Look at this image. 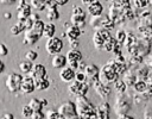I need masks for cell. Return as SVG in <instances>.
<instances>
[{
  "label": "cell",
  "mask_w": 152,
  "mask_h": 119,
  "mask_svg": "<svg viewBox=\"0 0 152 119\" xmlns=\"http://www.w3.org/2000/svg\"><path fill=\"white\" fill-rule=\"evenodd\" d=\"M77 114L84 119H96V106L84 95L77 96L76 99Z\"/></svg>",
  "instance_id": "cell-1"
},
{
  "label": "cell",
  "mask_w": 152,
  "mask_h": 119,
  "mask_svg": "<svg viewBox=\"0 0 152 119\" xmlns=\"http://www.w3.org/2000/svg\"><path fill=\"white\" fill-rule=\"evenodd\" d=\"M131 99L126 93L124 94H118L116 93V98H115V104H114V112L116 113V115H124V114H128V112L131 111L132 107V102Z\"/></svg>",
  "instance_id": "cell-2"
},
{
  "label": "cell",
  "mask_w": 152,
  "mask_h": 119,
  "mask_svg": "<svg viewBox=\"0 0 152 119\" xmlns=\"http://www.w3.org/2000/svg\"><path fill=\"white\" fill-rule=\"evenodd\" d=\"M119 76L120 75L115 71V69L113 68V65L109 62H107L106 64H103L100 68V76H99V79L104 84H112V83H114L119 79Z\"/></svg>",
  "instance_id": "cell-3"
},
{
  "label": "cell",
  "mask_w": 152,
  "mask_h": 119,
  "mask_svg": "<svg viewBox=\"0 0 152 119\" xmlns=\"http://www.w3.org/2000/svg\"><path fill=\"white\" fill-rule=\"evenodd\" d=\"M90 26L94 30H99V29H106L108 31H112L115 26V23L107 15H99V17H91L90 21H89Z\"/></svg>",
  "instance_id": "cell-4"
},
{
  "label": "cell",
  "mask_w": 152,
  "mask_h": 119,
  "mask_svg": "<svg viewBox=\"0 0 152 119\" xmlns=\"http://www.w3.org/2000/svg\"><path fill=\"white\" fill-rule=\"evenodd\" d=\"M86 17L87 13L81 6H72L71 17H70V23L72 25H76L80 29H82L83 26H86Z\"/></svg>",
  "instance_id": "cell-5"
},
{
  "label": "cell",
  "mask_w": 152,
  "mask_h": 119,
  "mask_svg": "<svg viewBox=\"0 0 152 119\" xmlns=\"http://www.w3.org/2000/svg\"><path fill=\"white\" fill-rule=\"evenodd\" d=\"M112 35H110V31L106 30V29H99V30H95L94 35H93V44L95 46L96 50H103V44L104 42L110 38Z\"/></svg>",
  "instance_id": "cell-6"
},
{
  "label": "cell",
  "mask_w": 152,
  "mask_h": 119,
  "mask_svg": "<svg viewBox=\"0 0 152 119\" xmlns=\"http://www.w3.org/2000/svg\"><path fill=\"white\" fill-rule=\"evenodd\" d=\"M23 77H24V76L17 74V73H11V74H8L7 77H6V81H5L6 88H7L11 93L20 92V86H21Z\"/></svg>",
  "instance_id": "cell-7"
},
{
  "label": "cell",
  "mask_w": 152,
  "mask_h": 119,
  "mask_svg": "<svg viewBox=\"0 0 152 119\" xmlns=\"http://www.w3.org/2000/svg\"><path fill=\"white\" fill-rule=\"evenodd\" d=\"M89 83L88 82H78L76 80H74L69 87H68V90L70 94L75 95V96H84L87 95L88 93V89H89Z\"/></svg>",
  "instance_id": "cell-8"
},
{
  "label": "cell",
  "mask_w": 152,
  "mask_h": 119,
  "mask_svg": "<svg viewBox=\"0 0 152 119\" xmlns=\"http://www.w3.org/2000/svg\"><path fill=\"white\" fill-rule=\"evenodd\" d=\"M63 49V40L58 37H52V38H49L46 39V43H45V50L49 55H57V54H61Z\"/></svg>",
  "instance_id": "cell-9"
},
{
  "label": "cell",
  "mask_w": 152,
  "mask_h": 119,
  "mask_svg": "<svg viewBox=\"0 0 152 119\" xmlns=\"http://www.w3.org/2000/svg\"><path fill=\"white\" fill-rule=\"evenodd\" d=\"M57 111H58L63 117H65L66 119H69V118H71V117H74V115L77 114L76 102H74V101H65V102H63V104L58 107Z\"/></svg>",
  "instance_id": "cell-10"
},
{
  "label": "cell",
  "mask_w": 152,
  "mask_h": 119,
  "mask_svg": "<svg viewBox=\"0 0 152 119\" xmlns=\"http://www.w3.org/2000/svg\"><path fill=\"white\" fill-rule=\"evenodd\" d=\"M91 86L94 87L96 94H97L100 98H102L103 100L107 99V98L110 95V93H112V88H110V86H109V84H104V83H102V82L100 81V79H99V80H95V81L91 83Z\"/></svg>",
  "instance_id": "cell-11"
},
{
  "label": "cell",
  "mask_w": 152,
  "mask_h": 119,
  "mask_svg": "<svg viewBox=\"0 0 152 119\" xmlns=\"http://www.w3.org/2000/svg\"><path fill=\"white\" fill-rule=\"evenodd\" d=\"M83 73L86 74L87 76V80H88V83L91 86V83L95 81V80H99V76H100V68L94 64V63H90V64H87Z\"/></svg>",
  "instance_id": "cell-12"
},
{
  "label": "cell",
  "mask_w": 152,
  "mask_h": 119,
  "mask_svg": "<svg viewBox=\"0 0 152 119\" xmlns=\"http://www.w3.org/2000/svg\"><path fill=\"white\" fill-rule=\"evenodd\" d=\"M34 89H36L34 79L27 74L26 76H24V77H23L21 86H20V92H21L23 94H31Z\"/></svg>",
  "instance_id": "cell-13"
},
{
  "label": "cell",
  "mask_w": 152,
  "mask_h": 119,
  "mask_svg": "<svg viewBox=\"0 0 152 119\" xmlns=\"http://www.w3.org/2000/svg\"><path fill=\"white\" fill-rule=\"evenodd\" d=\"M110 106L107 101H102L96 106V119H109Z\"/></svg>",
  "instance_id": "cell-14"
},
{
  "label": "cell",
  "mask_w": 152,
  "mask_h": 119,
  "mask_svg": "<svg viewBox=\"0 0 152 119\" xmlns=\"http://www.w3.org/2000/svg\"><path fill=\"white\" fill-rule=\"evenodd\" d=\"M138 49H139V56H142L144 58L150 55V51H151V42L142 38V37H139L138 38Z\"/></svg>",
  "instance_id": "cell-15"
},
{
  "label": "cell",
  "mask_w": 152,
  "mask_h": 119,
  "mask_svg": "<svg viewBox=\"0 0 152 119\" xmlns=\"http://www.w3.org/2000/svg\"><path fill=\"white\" fill-rule=\"evenodd\" d=\"M75 76H76V70L70 68L69 65L62 68L59 71V79L63 82H72L75 80Z\"/></svg>",
  "instance_id": "cell-16"
},
{
  "label": "cell",
  "mask_w": 152,
  "mask_h": 119,
  "mask_svg": "<svg viewBox=\"0 0 152 119\" xmlns=\"http://www.w3.org/2000/svg\"><path fill=\"white\" fill-rule=\"evenodd\" d=\"M65 36H66V38H68V40L69 42H71V40H76V39H78V37L81 36V33H82V31H81V29L78 27V26H76V25H72L71 23L66 26V30H65Z\"/></svg>",
  "instance_id": "cell-17"
},
{
  "label": "cell",
  "mask_w": 152,
  "mask_h": 119,
  "mask_svg": "<svg viewBox=\"0 0 152 119\" xmlns=\"http://www.w3.org/2000/svg\"><path fill=\"white\" fill-rule=\"evenodd\" d=\"M28 75L32 76L34 80H36V79H43V77H46L48 71H46V68H45L43 64H40V63H36V64H33L32 70L30 71Z\"/></svg>",
  "instance_id": "cell-18"
},
{
  "label": "cell",
  "mask_w": 152,
  "mask_h": 119,
  "mask_svg": "<svg viewBox=\"0 0 152 119\" xmlns=\"http://www.w3.org/2000/svg\"><path fill=\"white\" fill-rule=\"evenodd\" d=\"M87 12L91 15V17H99L103 14V5L100 1L93 2L90 5L87 6Z\"/></svg>",
  "instance_id": "cell-19"
},
{
  "label": "cell",
  "mask_w": 152,
  "mask_h": 119,
  "mask_svg": "<svg viewBox=\"0 0 152 119\" xmlns=\"http://www.w3.org/2000/svg\"><path fill=\"white\" fill-rule=\"evenodd\" d=\"M40 35H38L37 32H34L32 29H28V30H26L25 31V33H24V44H30V45H32V44H36L39 39H40Z\"/></svg>",
  "instance_id": "cell-20"
},
{
  "label": "cell",
  "mask_w": 152,
  "mask_h": 119,
  "mask_svg": "<svg viewBox=\"0 0 152 119\" xmlns=\"http://www.w3.org/2000/svg\"><path fill=\"white\" fill-rule=\"evenodd\" d=\"M51 64H52V67L56 68V69H62V68L66 67V64H68L66 56H64V55H62V54H57V55L52 56Z\"/></svg>",
  "instance_id": "cell-21"
},
{
  "label": "cell",
  "mask_w": 152,
  "mask_h": 119,
  "mask_svg": "<svg viewBox=\"0 0 152 119\" xmlns=\"http://www.w3.org/2000/svg\"><path fill=\"white\" fill-rule=\"evenodd\" d=\"M46 18L50 20V21H53V20H56V19H58L59 18V13H58V11H57V5L51 0L50 2H49V5H48V7H46Z\"/></svg>",
  "instance_id": "cell-22"
},
{
  "label": "cell",
  "mask_w": 152,
  "mask_h": 119,
  "mask_svg": "<svg viewBox=\"0 0 152 119\" xmlns=\"http://www.w3.org/2000/svg\"><path fill=\"white\" fill-rule=\"evenodd\" d=\"M112 65H113V68L115 69V71L119 74V75H124L127 70H128V64H127V62H120V61H118V60H115V58H113V60H110V61H108Z\"/></svg>",
  "instance_id": "cell-23"
},
{
  "label": "cell",
  "mask_w": 152,
  "mask_h": 119,
  "mask_svg": "<svg viewBox=\"0 0 152 119\" xmlns=\"http://www.w3.org/2000/svg\"><path fill=\"white\" fill-rule=\"evenodd\" d=\"M122 80L126 82L127 87H133V86H134V83L138 81V77H137L135 70H134V69H128V70L122 75Z\"/></svg>",
  "instance_id": "cell-24"
},
{
  "label": "cell",
  "mask_w": 152,
  "mask_h": 119,
  "mask_svg": "<svg viewBox=\"0 0 152 119\" xmlns=\"http://www.w3.org/2000/svg\"><path fill=\"white\" fill-rule=\"evenodd\" d=\"M82 52L78 50V49H71L68 51L66 54V60H68V65L71 64V63H76V62H80L82 61Z\"/></svg>",
  "instance_id": "cell-25"
},
{
  "label": "cell",
  "mask_w": 152,
  "mask_h": 119,
  "mask_svg": "<svg viewBox=\"0 0 152 119\" xmlns=\"http://www.w3.org/2000/svg\"><path fill=\"white\" fill-rule=\"evenodd\" d=\"M144 63V57L139 56V55H134V56H129V58L127 60V64H128V69H137L138 67H140Z\"/></svg>",
  "instance_id": "cell-26"
},
{
  "label": "cell",
  "mask_w": 152,
  "mask_h": 119,
  "mask_svg": "<svg viewBox=\"0 0 152 119\" xmlns=\"http://www.w3.org/2000/svg\"><path fill=\"white\" fill-rule=\"evenodd\" d=\"M119 46H122V45L118 43V40H116L115 37H110V38H108V39L104 42V44H103V50L107 51V52H114V50H115L116 48H119Z\"/></svg>",
  "instance_id": "cell-27"
},
{
  "label": "cell",
  "mask_w": 152,
  "mask_h": 119,
  "mask_svg": "<svg viewBox=\"0 0 152 119\" xmlns=\"http://www.w3.org/2000/svg\"><path fill=\"white\" fill-rule=\"evenodd\" d=\"M151 70L142 63L140 67H138L137 69H135V74H137V77H138V80H147L148 79V76L151 75Z\"/></svg>",
  "instance_id": "cell-28"
},
{
  "label": "cell",
  "mask_w": 152,
  "mask_h": 119,
  "mask_svg": "<svg viewBox=\"0 0 152 119\" xmlns=\"http://www.w3.org/2000/svg\"><path fill=\"white\" fill-rule=\"evenodd\" d=\"M55 32H56V26L53 23H45L44 26V31H43V37H45L46 39L55 37Z\"/></svg>",
  "instance_id": "cell-29"
},
{
  "label": "cell",
  "mask_w": 152,
  "mask_h": 119,
  "mask_svg": "<svg viewBox=\"0 0 152 119\" xmlns=\"http://www.w3.org/2000/svg\"><path fill=\"white\" fill-rule=\"evenodd\" d=\"M50 1H51V0H31L30 2H31V6H32L36 11L42 12V11L46 10V7H48V5H49Z\"/></svg>",
  "instance_id": "cell-30"
},
{
  "label": "cell",
  "mask_w": 152,
  "mask_h": 119,
  "mask_svg": "<svg viewBox=\"0 0 152 119\" xmlns=\"http://www.w3.org/2000/svg\"><path fill=\"white\" fill-rule=\"evenodd\" d=\"M31 14H32V12H31V6H28V5H26V6H24V7H21V8L18 10V19H19L20 21L26 20Z\"/></svg>",
  "instance_id": "cell-31"
},
{
  "label": "cell",
  "mask_w": 152,
  "mask_h": 119,
  "mask_svg": "<svg viewBox=\"0 0 152 119\" xmlns=\"http://www.w3.org/2000/svg\"><path fill=\"white\" fill-rule=\"evenodd\" d=\"M132 88H133V92L134 93L142 94V93H145L147 90V82L145 80H138Z\"/></svg>",
  "instance_id": "cell-32"
},
{
  "label": "cell",
  "mask_w": 152,
  "mask_h": 119,
  "mask_svg": "<svg viewBox=\"0 0 152 119\" xmlns=\"http://www.w3.org/2000/svg\"><path fill=\"white\" fill-rule=\"evenodd\" d=\"M46 104L45 100H39L37 98H33L28 101V106L33 109V111H42V108L44 107V105Z\"/></svg>",
  "instance_id": "cell-33"
},
{
  "label": "cell",
  "mask_w": 152,
  "mask_h": 119,
  "mask_svg": "<svg viewBox=\"0 0 152 119\" xmlns=\"http://www.w3.org/2000/svg\"><path fill=\"white\" fill-rule=\"evenodd\" d=\"M114 88H115V92L118 93V94H124V93H126V90H127V84H126V82L122 80V79H118L114 83Z\"/></svg>",
  "instance_id": "cell-34"
},
{
  "label": "cell",
  "mask_w": 152,
  "mask_h": 119,
  "mask_svg": "<svg viewBox=\"0 0 152 119\" xmlns=\"http://www.w3.org/2000/svg\"><path fill=\"white\" fill-rule=\"evenodd\" d=\"M32 62L28 61V60H23L20 63H19V69L23 74H30V71L32 70Z\"/></svg>",
  "instance_id": "cell-35"
},
{
  "label": "cell",
  "mask_w": 152,
  "mask_h": 119,
  "mask_svg": "<svg viewBox=\"0 0 152 119\" xmlns=\"http://www.w3.org/2000/svg\"><path fill=\"white\" fill-rule=\"evenodd\" d=\"M34 84H36V89H38V90H44V89L49 88V86H50V81H49L46 77H43V79H36V80H34Z\"/></svg>",
  "instance_id": "cell-36"
},
{
  "label": "cell",
  "mask_w": 152,
  "mask_h": 119,
  "mask_svg": "<svg viewBox=\"0 0 152 119\" xmlns=\"http://www.w3.org/2000/svg\"><path fill=\"white\" fill-rule=\"evenodd\" d=\"M23 31H26V27H25V24H24V21H18V23H15L12 27H11V33L13 35V36H17V35H19V33H21Z\"/></svg>",
  "instance_id": "cell-37"
},
{
  "label": "cell",
  "mask_w": 152,
  "mask_h": 119,
  "mask_svg": "<svg viewBox=\"0 0 152 119\" xmlns=\"http://www.w3.org/2000/svg\"><path fill=\"white\" fill-rule=\"evenodd\" d=\"M137 39H138V37H137L133 32H128V33H127V38H126V40H125V43H124V46H125L126 49H128L131 45H133V44L137 42Z\"/></svg>",
  "instance_id": "cell-38"
},
{
  "label": "cell",
  "mask_w": 152,
  "mask_h": 119,
  "mask_svg": "<svg viewBox=\"0 0 152 119\" xmlns=\"http://www.w3.org/2000/svg\"><path fill=\"white\" fill-rule=\"evenodd\" d=\"M112 5L118 7V8H126L131 7V1L129 0H110Z\"/></svg>",
  "instance_id": "cell-39"
},
{
  "label": "cell",
  "mask_w": 152,
  "mask_h": 119,
  "mask_svg": "<svg viewBox=\"0 0 152 119\" xmlns=\"http://www.w3.org/2000/svg\"><path fill=\"white\" fill-rule=\"evenodd\" d=\"M115 38H116L118 43L124 46V43H125V40L127 38V32L125 30H118L116 31V35H115Z\"/></svg>",
  "instance_id": "cell-40"
},
{
  "label": "cell",
  "mask_w": 152,
  "mask_h": 119,
  "mask_svg": "<svg viewBox=\"0 0 152 119\" xmlns=\"http://www.w3.org/2000/svg\"><path fill=\"white\" fill-rule=\"evenodd\" d=\"M46 119H66V118L63 117L58 111L50 109V111L46 113Z\"/></svg>",
  "instance_id": "cell-41"
},
{
  "label": "cell",
  "mask_w": 152,
  "mask_h": 119,
  "mask_svg": "<svg viewBox=\"0 0 152 119\" xmlns=\"http://www.w3.org/2000/svg\"><path fill=\"white\" fill-rule=\"evenodd\" d=\"M133 6L139 10L146 8L147 6H150V0H133Z\"/></svg>",
  "instance_id": "cell-42"
},
{
  "label": "cell",
  "mask_w": 152,
  "mask_h": 119,
  "mask_svg": "<svg viewBox=\"0 0 152 119\" xmlns=\"http://www.w3.org/2000/svg\"><path fill=\"white\" fill-rule=\"evenodd\" d=\"M38 58V52L34 51V50H28L26 54H25V60H28L31 61L32 63Z\"/></svg>",
  "instance_id": "cell-43"
},
{
  "label": "cell",
  "mask_w": 152,
  "mask_h": 119,
  "mask_svg": "<svg viewBox=\"0 0 152 119\" xmlns=\"http://www.w3.org/2000/svg\"><path fill=\"white\" fill-rule=\"evenodd\" d=\"M32 113H33V109L28 106V104L25 105V106L23 107V109H21V115H23L24 118H31V117H32Z\"/></svg>",
  "instance_id": "cell-44"
},
{
  "label": "cell",
  "mask_w": 152,
  "mask_h": 119,
  "mask_svg": "<svg viewBox=\"0 0 152 119\" xmlns=\"http://www.w3.org/2000/svg\"><path fill=\"white\" fill-rule=\"evenodd\" d=\"M142 119H152V107L151 106H145L144 113H142Z\"/></svg>",
  "instance_id": "cell-45"
},
{
  "label": "cell",
  "mask_w": 152,
  "mask_h": 119,
  "mask_svg": "<svg viewBox=\"0 0 152 119\" xmlns=\"http://www.w3.org/2000/svg\"><path fill=\"white\" fill-rule=\"evenodd\" d=\"M75 80L78 81V82H88L87 80V76L83 71H76V76H75Z\"/></svg>",
  "instance_id": "cell-46"
},
{
  "label": "cell",
  "mask_w": 152,
  "mask_h": 119,
  "mask_svg": "<svg viewBox=\"0 0 152 119\" xmlns=\"http://www.w3.org/2000/svg\"><path fill=\"white\" fill-rule=\"evenodd\" d=\"M144 64L152 71V54H150V55H147L145 58H144Z\"/></svg>",
  "instance_id": "cell-47"
},
{
  "label": "cell",
  "mask_w": 152,
  "mask_h": 119,
  "mask_svg": "<svg viewBox=\"0 0 152 119\" xmlns=\"http://www.w3.org/2000/svg\"><path fill=\"white\" fill-rule=\"evenodd\" d=\"M44 118V113L42 111H33L32 117L30 119H43Z\"/></svg>",
  "instance_id": "cell-48"
},
{
  "label": "cell",
  "mask_w": 152,
  "mask_h": 119,
  "mask_svg": "<svg viewBox=\"0 0 152 119\" xmlns=\"http://www.w3.org/2000/svg\"><path fill=\"white\" fill-rule=\"evenodd\" d=\"M8 54V49H7V46L5 45V44H0V56H6Z\"/></svg>",
  "instance_id": "cell-49"
},
{
  "label": "cell",
  "mask_w": 152,
  "mask_h": 119,
  "mask_svg": "<svg viewBox=\"0 0 152 119\" xmlns=\"http://www.w3.org/2000/svg\"><path fill=\"white\" fill-rule=\"evenodd\" d=\"M57 6H63V5H65L69 0H52Z\"/></svg>",
  "instance_id": "cell-50"
},
{
  "label": "cell",
  "mask_w": 152,
  "mask_h": 119,
  "mask_svg": "<svg viewBox=\"0 0 152 119\" xmlns=\"http://www.w3.org/2000/svg\"><path fill=\"white\" fill-rule=\"evenodd\" d=\"M0 119H14V117L12 113H5Z\"/></svg>",
  "instance_id": "cell-51"
},
{
  "label": "cell",
  "mask_w": 152,
  "mask_h": 119,
  "mask_svg": "<svg viewBox=\"0 0 152 119\" xmlns=\"http://www.w3.org/2000/svg\"><path fill=\"white\" fill-rule=\"evenodd\" d=\"M17 0H0V2L1 4H4V5H12V4H14Z\"/></svg>",
  "instance_id": "cell-52"
},
{
  "label": "cell",
  "mask_w": 152,
  "mask_h": 119,
  "mask_svg": "<svg viewBox=\"0 0 152 119\" xmlns=\"http://www.w3.org/2000/svg\"><path fill=\"white\" fill-rule=\"evenodd\" d=\"M69 43H70V45H71V49H77V46H78L77 39H76V40H71V42H69Z\"/></svg>",
  "instance_id": "cell-53"
},
{
  "label": "cell",
  "mask_w": 152,
  "mask_h": 119,
  "mask_svg": "<svg viewBox=\"0 0 152 119\" xmlns=\"http://www.w3.org/2000/svg\"><path fill=\"white\" fill-rule=\"evenodd\" d=\"M96 1H99V0H81V2L83 4V5H90V4H93V2H96Z\"/></svg>",
  "instance_id": "cell-54"
},
{
  "label": "cell",
  "mask_w": 152,
  "mask_h": 119,
  "mask_svg": "<svg viewBox=\"0 0 152 119\" xmlns=\"http://www.w3.org/2000/svg\"><path fill=\"white\" fill-rule=\"evenodd\" d=\"M118 119H134L132 115H128V114H124V115H119Z\"/></svg>",
  "instance_id": "cell-55"
},
{
  "label": "cell",
  "mask_w": 152,
  "mask_h": 119,
  "mask_svg": "<svg viewBox=\"0 0 152 119\" xmlns=\"http://www.w3.org/2000/svg\"><path fill=\"white\" fill-rule=\"evenodd\" d=\"M4 70H5V63H4V62L0 60V74H1Z\"/></svg>",
  "instance_id": "cell-56"
},
{
  "label": "cell",
  "mask_w": 152,
  "mask_h": 119,
  "mask_svg": "<svg viewBox=\"0 0 152 119\" xmlns=\"http://www.w3.org/2000/svg\"><path fill=\"white\" fill-rule=\"evenodd\" d=\"M69 119H84V118L81 117V115H78V114H76V115H74V117H71V118H69Z\"/></svg>",
  "instance_id": "cell-57"
}]
</instances>
